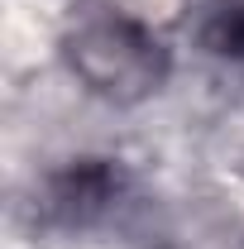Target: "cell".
I'll return each mask as SVG.
<instances>
[{
	"instance_id": "cell-1",
	"label": "cell",
	"mask_w": 244,
	"mask_h": 249,
	"mask_svg": "<svg viewBox=\"0 0 244 249\" xmlns=\"http://www.w3.org/2000/svg\"><path fill=\"white\" fill-rule=\"evenodd\" d=\"M62 48H67L72 72L105 101H139L158 91L168 77L163 43L120 10H87L67 29Z\"/></svg>"
},
{
	"instance_id": "cell-2",
	"label": "cell",
	"mask_w": 244,
	"mask_h": 249,
	"mask_svg": "<svg viewBox=\"0 0 244 249\" xmlns=\"http://www.w3.org/2000/svg\"><path fill=\"white\" fill-rule=\"evenodd\" d=\"M115 192H120V173L110 168V163H96V158H87V163H77V168H67L58 178V187H53V211L67 220H87L91 211H101V206H110L115 201Z\"/></svg>"
},
{
	"instance_id": "cell-3",
	"label": "cell",
	"mask_w": 244,
	"mask_h": 249,
	"mask_svg": "<svg viewBox=\"0 0 244 249\" xmlns=\"http://www.w3.org/2000/svg\"><path fill=\"white\" fill-rule=\"evenodd\" d=\"M196 43L220 62H244V0H201Z\"/></svg>"
}]
</instances>
